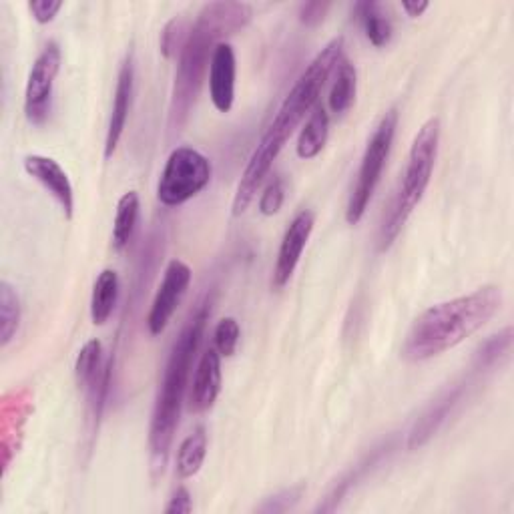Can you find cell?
<instances>
[{
	"label": "cell",
	"instance_id": "1",
	"mask_svg": "<svg viewBox=\"0 0 514 514\" xmlns=\"http://www.w3.org/2000/svg\"><path fill=\"white\" fill-rule=\"evenodd\" d=\"M344 59V39L338 37L330 41L306 67L300 75L288 97L284 99L276 119L262 135L260 143L253 149L247 167L239 179L235 197H233V215H241L247 211L251 201L257 195V189L262 187L264 179L268 177L274 161L286 147L288 139L294 135L298 125L312 113L318 105V99L326 87V81L334 73V69Z\"/></svg>",
	"mask_w": 514,
	"mask_h": 514
},
{
	"label": "cell",
	"instance_id": "2",
	"mask_svg": "<svg viewBox=\"0 0 514 514\" xmlns=\"http://www.w3.org/2000/svg\"><path fill=\"white\" fill-rule=\"evenodd\" d=\"M253 19V9L247 3H209L205 5L195 25L189 29L187 41L179 53L175 83L169 103L167 131L179 135L197 103L199 91L209 71L211 57L221 39L235 35Z\"/></svg>",
	"mask_w": 514,
	"mask_h": 514
},
{
	"label": "cell",
	"instance_id": "3",
	"mask_svg": "<svg viewBox=\"0 0 514 514\" xmlns=\"http://www.w3.org/2000/svg\"><path fill=\"white\" fill-rule=\"evenodd\" d=\"M500 306V288L482 286L472 294L428 308L408 330L402 344V358L406 362H426L456 348L486 326Z\"/></svg>",
	"mask_w": 514,
	"mask_h": 514
},
{
	"label": "cell",
	"instance_id": "4",
	"mask_svg": "<svg viewBox=\"0 0 514 514\" xmlns=\"http://www.w3.org/2000/svg\"><path fill=\"white\" fill-rule=\"evenodd\" d=\"M209 314H211L209 304L203 302L197 308V312L189 318V322L185 324V328L181 330L179 338L175 340L169 352L163 380L153 406L151 426H149V452H151V468L155 474L165 472L175 430L179 426V416L185 400L191 366L201 346L205 326L209 322Z\"/></svg>",
	"mask_w": 514,
	"mask_h": 514
},
{
	"label": "cell",
	"instance_id": "5",
	"mask_svg": "<svg viewBox=\"0 0 514 514\" xmlns=\"http://www.w3.org/2000/svg\"><path fill=\"white\" fill-rule=\"evenodd\" d=\"M438 145H440V119L432 117L428 119L416 133L408 163L404 169V179L388 207V213L384 215L380 237H378V251H388L394 241L398 239L400 231L404 229L406 221L414 213V209L420 205L430 179L434 171V163L438 157Z\"/></svg>",
	"mask_w": 514,
	"mask_h": 514
},
{
	"label": "cell",
	"instance_id": "6",
	"mask_svg": "<svg viewBox=\"0 0 514 514\" xmlns=\"http://www.w3.org/2000/svg\"><path fill=\"white\" fill-rule=\"evenodd\" d=\"M396 129H398V111L390 109L378 123L374 135L370 137L358 175H356V183L352 187L348 205H346V221L350 225H358L374 197V191L380 183L382 171L386 167V161L390 157L392 151V143L396 137Z\"/></svg>",
	"mask_w": 514,
	"mask_h": 514
},
{
	"label": "cell",
	"instance_id": "7",
	"mask_svg": "<svg viewBox=\"0 0 514 514\" xmlns=\"http://www.w3.org/2000/svg\"><path fill=\"white\" fill-rule=\"evenodd\" d=\"M211 181L209 159L191 147L171 151L157 185V197L165 207H177L199 195Z\"/></svg>",
	"mask_w": 514,
	"mask_h": 514
},
{
	"label": "cell",
	"instance_id": "8",
	"mask_svg": "<svg viewBox=\"0 0 514 514\" xmlns=\"http://www.w3.org/2000/svg\"><path fill=\"white\" fill-rule=\"evenodd\" d=\"M61 71V49L55 41L47 43L37 57L25 91V113L29 123L43 125L49 119L55 81Z\"/></svg>",
	"mask_w": 514,
	"mask_h": 514
},
{
	"label": "cell",
	"instance_id": "9",
	"mask_svg": "<svg viewBox=\"0 0 514 514\" xmlns=\"http://www.w3.org/2000/svg\"><path fill=\"white\" fill-rule=\"evenodd\" d=\"M191 284V268L181 260H171L165 268L161 286L155 294L147 316V328L151 336H161L169 326L173 314L183 302Z\"/></svg>",
	"mask_w": 514,
	"mask_h": 514
},
{
	"label": "cell",
	"instance_id": "10",
	"mask_svg": "<svg viewBox=\"0 0 514 514\" xmlns=\"http://www.w3.org/2000/svg\"><path fill=\"white\" fill-rule=\"evenodd\" d=\"M33 392L19 388L7 392L0 402V446H3V470L7 472L15 454L23 446V432L29 416L35 410Z\"/></svg>",
	"mask_w": 514,
	"mask_h": 514
},
{
	"label": "cell",
	"instance_id": "11",
	"mask_svg": "<svg viewBox=\"0 0 514 514\" xmlns=\"http://www.w3.org/2000/svg\"><path fill=\"white\" fill-rule=\"evenodd\" d=\"M314 223H316V215L310 209L300 211L290 227L284 233L280 251H278V260L274 266V278H272V286L276 290H282L294 276L298 264H300V257L310 241V235L314 231Z\"/></svg>",
	"mask_w": 514,
	"mask_h": 514
},
{
	"label": "cell",
	"instance_id": "12",
	"mask_svg": "<svg viewBox=\"0 0 514 514\" xmlns=\"http://www.w3.org/2000/svg\"><path fill=\"white\" fill-rule=\"evenodd\" d=\"M466 390H468L466 380H462L458 384H452L424 410V414L416 420V424L412 426V430L408 434V448L410 450H416V448L424 446L440 430V426L452 414L456 404L464 398Z\"/></svg>",
	"mask_w": 514,
	"mask_h": 514
},
{
	"label": "cell",
	"instance_id": "13",
	"mask_svg": "<svg viewBox=\"0 0 514 514\" xmlns=\"http://www.w3.org/2000/svg\"><path fill=\"white\" fill-rule=\"evenodd\" d=\"M23 165H25V171L33 179H37L59 201L65 217L73 219L75 191H73L67 171L59 165V161L45 157V155H27Z\"/></svg>",
	"mask_w": 514,
	"mask_h": 514
},
{
	"label": "cell",
	"instance_id": "14",
	"mask_svg": "<svg viewBox=\"0 0 514 514\" xmlns=\"http://www.w3.org/2000/svg\"><path fill=\"white\" fill-rule=\"evenodd\" d=\"M235 75L237 61L229 43H219L213 51L209 65V95L219 113H229L235 101Z\"/></svg>",
	"mask_w": 514,
	"mask_h": 514
},
{
	"label": "cell",
	"instance_id": "15",
	"mask_svg": "<svg viewBox=\"0 0 514 514\" xmlns=\"http://www.w3.org/2000/svg\"><path fill=\"white\" fill-rule=\"evenodd\" d=\"M133 83H135V65H133V55L129 53L125 57L119 77H117L113 109H111V119H109L107 139H105V159L113 157V153L117 151V145L125 133L129 111H131V101H133Z\"/></svg>",
	"mask_w": 514,
	"mask_h": 514
},
{
	"label": "cell",
	"instance_id": "16",
	"mask_svg": "<svg viewBox=\"0 0 514 514\" xmlns=\"http://www.w3.org/2000/svg\"><path fill=\"white\" fill-rule=\"evenodd\" d=\"M221 392V356L215 348H207L195 368L191 392H189V410L193 414L207 412Z\"/></svg>",
	"mask_w": 514,
	"mask_h": 514
},
{
	"label": "cell",
	"instance_id": "17",
	"mask_svg": "<svg viewBox=\"0 0 514 514\" xmlns=\"http://www.w3.org/2000/svg\"><path fill=\"white\" fill-rule=\"evenodd\" d=\"M119 274L115 270H103L93 286L91 296V320L95 326H105L115 312L119 300Z\"/></svg>",
	"mask_w": 514,
	"mask_h": 514
},
{
	"label": "cell",
	"instance_id": "18",
	"mask_svg": "<svg viewBox=\"0 0 514 514\" xmlns=\"http://www.w3.org/2000/svg\"><path fill=\"white\" fill-rule=\"evenodd\" d=\"M328 133H330V115L322 105H316L308 117V123L300 133V139L296 145L298 157L304 161L318 157L326 147Z\"/></svg>",
	"mask_w": 514,
	"mask_h": 514
},
{
	"label": "cell",
	"instance_id": "19",
	"mask_svg": "<svg viewBox=\"0 0 514 514\" xmlns=\"http://www.w3.org/2000/svg\"><path fill=\"white\" fill-rule=\"evenodd\" d=\"M139 195L137 191H127L119 203H117V211H115V221H113V249L115 251H123L129 241L133 239V233L137 229V221H139Z\"/></svg>",
	"mask_w": 514,
	"mask_h": 514
},
{
	"label": "cell",
	"instance_id": "20",
	"mask_svg": "<svg viewBox=\"0 0 514 514\" xmlns=\"http://www.w3.org/2000/svg\"><path fill=\"white\" fill-rule=\"evenodd\" d=\"M356 89H358L356 67L348 59H342L340 65L336 67V81L328 97L330 111L334 115H344L346 111H350V107L356 101Z\"/></svg>",
	"mask_w": 514,
	"mask_h": 514
},
{
	"label": "cell",
	"instance_id": "21",
	"mask_svg": "<svg viewBox=\"0 0 514 514\" xmlns=\"http://www.w3.org/2000/svg\"><path fill=\"white\" fill-rule=\"evenodd\" d=\"M205 456H207V434H205V428L199 426L181 442L177 450V476L181 480L193 478L201 470Z\"/></svg>",
	"mask_w": 514,
	"mask_h": 514
},
{
	"label": "cell",
	"instance_id": "22",
	"mask_svg": "<svg viewBox=\"0 0 514 514\" xmlns=\"http://www.w3.org/2000/svg\"><path fill=\"white\" fill-rule=\"evenodd\" d=\"M356 17L364 27L366 39L376 47L382 49L392 39V23L382 13V7L378 3H358L356 5Z\"/></svg>",
	"mask_w": 514,
	"mask_h": 514
},
{
	"label": "cell",
	"instance_id": "23",
	"mask_svg": "<svg viewBox=\"0 0 514 514\" xmlns=\"http://www.w3.org/2000/svg\"><path fill=\"white\" fill-rule=\"evenodd\" d=\"M21 326V300L9 282H0V346L7 348Z\"/></svg>",
	"mask_w": 514,
	"mask_h": 514
},
{
	"label": "cell",
	"instance_id": "24",
	"mask_svg": "<svg viewBox=\"0 0 514 514\" xmlns=\"http://www.w3.org/2000/svg\"><path fill=\"white\" fill-rule=\"evenodd\" d=\"M105 362L107 360H103V344L97 338L89 340L81 348L77 362H75V378H77L79 388H83L87 392L93 386V382L101 376Z\"/></svg>",
	"mask_w": 514,
	"mask_h": 514
},
{
	"label": "cell",
	"instance_id": "25",
	"mask_svg": "<svg viewBox=\"0 0 514 514\" xmlns=\"http://www.w3.org/2000/svg\"><path fill=\"white\" fill-rule=\"evenodd\" d=\"M512 346V328H504L500 334L488 338L474 354V370L484 372L500 364L502 358L508 356Z\"/></svg>",
	"mask_w": 514,
	"mask_h": 514
},
{
	"label": "cell",
	"instance_id": "26",
	"mask_svg": "<svg viewBox=\"0 0 514 514\" xmlns=\"http://www.w3.org/2000/svg\"><path fill=\"white\" fill-rule=\"evenodd\" d=\"M384 456V448H378L376 452H372L370 456H366L358 466H354L338 484H336V488L326 496V504H320V508L318 510H324V512H332L338 504H340V500H342V496L374 466V464H378V460Z\"/></svg>",
	"mask_w": 514,
	"mask_h": 514
},
{
	"label": "cell",
	"instance_id": "27",
	"mask_svg": "<svg viewBox=\"0 0 514 514\" xmlns=\"http://www.w3.org/2000/svg\"><path fill=\"white\" fill-rule=\"evenodd\" d=\"M241 338V328L235 318H223L217 322L215 332H213V342L215 350L219 352L221 358H231L237 350Z\"/></svg>",
	"mask_w": 514,
	"mask_h": 514
},
{
	"label": "cell",
	"instance_id": "28",
	"mask_svg": "<svg viewBox=\"0 0 514 514\" xmlns=\"http://www.w3.org/2000/svg\"><path fill=\"white\" fill-rule=\"evenodd\" d=\"M189 29L185 25L183 19H173L165 25L163 33H161V53L165 59H171L177 55V51L181 53L185 41H187Z\"/></svg>",
	"mask_w": 514,
	"mask_h": 514
},
{
	"label": "cell",
	"instance_id": "29",
	"mask_svg": "<svg viewBox=\"0 0 514 514\" xmlns=\"http://www.w3.org/2000/svg\"><path fill=\"white\" fill-rule=\"evenodd\" d=\"M302 492H304V486H294V488H288V490H282L270 498L264 500V504L257 506V510L260 512H286V510H292L300 498H302Z\"/></svg>",
	"mask_w": 514,
	"mask_h": 514
},
{
	"label": "cell",
	"instance_id": "30",
	"mask_svg": "<svg viewBox=\"0 0 514 514\" xmlns=\"http://www.w3.org/2000/svg\"><path fill=\"white\" fill-rule=\"evenodd\" d=\"M286 199V189H284V181L280 177L272 179L270 185L264 189L262 197H260V213L266 217H272L276 213H280L282 205Z\"/></svg>",
	"mask_w": 514,
	"mask_h": 514
},
{
	"label": "cell",
	"instance_id": "31",
	"mask_svg": "<svg viewBox=\"0 0 514 514\" xmlns=\"http://www.w3.org/2000/svg\"><path fill=\"white\" fill-rule=\"evenodd\" d=\"M61 9H63L61 0H31L29 3V11L39 25L53 23Z\"/></svg>",
	"mask_w": 514,
	"mask_h": 514
},
{
	"label": "cell",
	"instance_id": "32",
	"mask_svg": "<svg viewBox=\"0 0 514 514\" xmlns=\"http://www.w3.org/2000/svg\"><path fill=\"white\" fill-rule=\"evenodd\" d=\"M330 9H332V3H320V0H316V3H304L300 5V11H298L300 23L306 27H318L324 23Z\"/></svg>",
	"mask_w": 514,
	"mask_h": 514
},
{
	"label": "cell",
	"instance_id": "33",
	"mask_svg": "<svg viewBox=\"0 0 514 514\" xmlns=\"http://www.w3.org/2000/svg\"><path fill=\"white\" fill-rule=\"evenodd\" d=\"M191 510H193L191 494L185 486H179L169 498V504L165 506V514H189Z\"/></svg>",
	"mask_w": 514,
	"mask_h": 514
},
{
	"label": "cell",
	"instance_id": "34",
	"mask_svg": "<svg viewBox=\"0 0 514 514\" xmlns=\"http://www.w3.org/2000/svg\"><path fill=\"white\" fill-rule=\"evenodd\" d=\"M430 3H426V0H420V3H402V11L410 17V19H416V17H422L426 11H428Z\"/></svg>",
	"mask_w": 514,
	"mask_h": 514
}]
</instances>
